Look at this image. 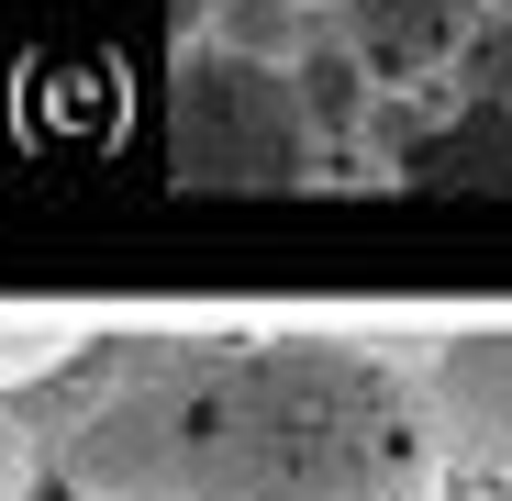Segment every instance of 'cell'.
Instances as JSON below:
<instances>
[{
  "mask_svg": "<svg viewBox=\"0 0 512 501\" xmlns=\"http://www.w3.org/2000/svg\"><path fill=\"white\" fill-rule=\"evenodd\" d=\"M67 501H446L423 368L357 334H112L45 401Z\"/></svg>",
  "mask_w": 512,
  "mask_h": 501,
  "instance_id": "1",
  "label": "cell"
},
{
  "mask_svg": "<svg viewBox=\"0 0 512 501\" xmlns=\"http://www.w3.org/2000/svg\"><path fill=\"white\" fill-rule=\"evenodd\" d=\"M312 145L323 134H312L301 78L279 56L201 45L179 67V101H167V167H179V190H301Z\"/></svg>",
  "mask_w": 512,
  "mask_h": 501,
  "instance_id": "2",
  "label": "cell"
},
{
  "mask_svg": "<svg viewBox=\"0 0 512 501\" xmlns=\"http://www.w3.org/2000/svg\"><path fill=\"white\" fill-rule=\"evenodd\" d=\"M423 401H435V435H446L457 479H490L512 501V323L423 346Z\"/></svg>",
  "mask_w": 512,
  "mask_h": 501,
  "instance_id": "3",
  "label": "cell"
},
{
  "mask_svg": "<svg viewBox=\"0 0 512 501\" xmlns=\"http://www.w3.org/2000/svg\"><path fill=\"white\" fill-rule=\"evenodd\" d=\"M479 23H490V0H346V45L368 56L379 90H423V78H446Z\"/></svg>",
  "mask_w": 512,
  "mask_h": 501,
  "instance_id": "4",
  "label": "cell"
},
{
  "mask_svg": "<svg viewBox=\"0 0 512 501\" xmlns=\"http://www.w3.org/2000/svg\"><path fill=\"white\" fill-rule=\"evenodd\" d=\"M379 145H390V167H401L412 190L512 179V112H490V101H468V112H457V134H401V123L379 112Z\"/></svg>",
  "mask_w": 512,
  "mask_h": 501,
  "instance_id": "5",
  "label": "cell"
},
{
  "mask_svg": "<svg viewBox=\"0 0 512 501\" xmlns=\"http://www.w3.org/2000/svg\"><path fill=\"white\" fill-rule=\"evenodd\" d=\"M290 78H301L312 134H357V123H368V90H379V78H368V56H357V45H301V56H290Z\"/></svg>",
  "mask_w": 512,
  "mask_h": 501,
  "instance_id": "6",
  "label": "cell"
},
{
  "mask_svg": "<svg viewBox=\"0 0 512 501\" xmlns=\"http://www.w3.org/2000/svg\"><path fill=\"white\" fill-rule=\"evenodd\" d=\"M290 12H301V0H223V45L290 67V56H301V23H290Z\"/></svg>",
  "mask_w": 512,
  "mask_h": 501,
  "instance_id": "7",
  "label": "cell"
},
{
  "mask_svg": "<svg viewBox=\"0 0 512 501\" xmlns=\"http://www.w3.org/2000/svg\"><path fill=\"white\" fill-rule=\"evenodd\" d=\"M457 90H468V101H490V112H512V23H479V34H468Z\"/></svg>",
  "mask_w": 512,
  "mask_h": 501,
  "instance_id": "8",
  "label": "cell"
}]
</instances>
